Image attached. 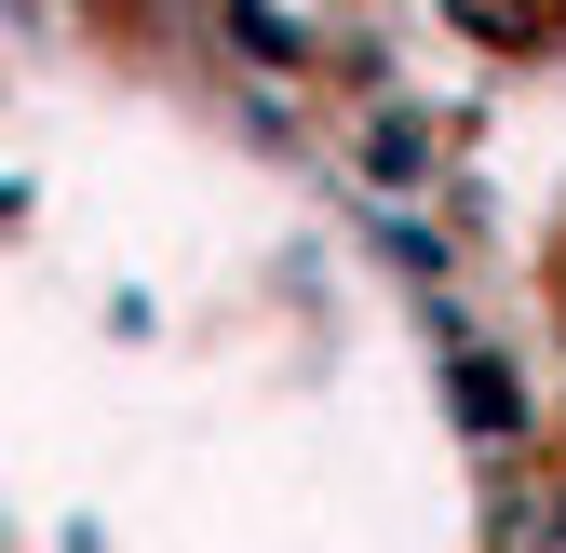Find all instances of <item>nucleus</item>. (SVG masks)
Instances as JSON below:
<instances>
[{
  "label": "nucleus",
  "mask_w": 566,
  "mask_h": 553,
  "mask_svg": "<svg viewBox=\"0 0 566 553\" xmlns=\"http://www.w3.org/2000/svg\"><path fill=\"white\" fill-rule=\"evenodd\" d=\"M500 553H566V487H513L500 500Z\"/></svg>",
  "instance_id": "f257e3e1"
}]
</instances>
